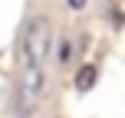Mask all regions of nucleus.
<instances>
[{
    "mask_svg": "<svg viewBox=\"0 0 125 118\" xmlns=\"http://www.w3.org/2000/svg\"><path fill=\"white\" fill-rule=\"evenodd\" d=\"M53 43V26L46 17H33L23 26V36H20V66L23 69H40L50 53Z\"/></svg>",
    "mask_w": 125,
    "mask_h": 118,
    "instance_id": "nucleus-1",
    "label": "nucleus"
},
{
    "mask_svg": "<svg viewBox=\"0 0 125 118\" xmlns=\"http://www.w3.org/2000/svg\"><path fill=\"white\" fill-rule=\"evenodd\" d=\"M40 89H43V72L40 69H23V102L33 105L40 99Z\"/></svg>",
    "mask_w": 125,
    "mask_h": 118,
    "instance_id": "nucleus-2",
    "label": "nucleus"
},
{
    "mask_svg": "<svg viewBox=\"0 0 125 118\" xmlns=\"http://www.w3.org/2000/svg\"><path fill=\"white\" fill-rule=\"evenodd\" d=\"M95 79H99V69H95L92 62H86V66H79V72H76V89H79V92H89V89L95 85Z\"/></svg>",
    "mask_w": 125,
    "mask_h": 118,
    "instance_id": "nucleus-3",
    "label": "nucleus"
},
{
    "mask_svg": "<svg viewBox=\"0 0 125 118\" xmlns=\"http://www.w3.org/2000/svg\"><path fill=\"white\" fill-rule=\"evenodd\" d=\"M69 59H73V43L62 36V39H59V49H56V62H59V66H66Z\"/></svg>",
    "mask_w": 125,
    "mask_h": 118,
    "instance_id": "nucleus-4",
    "label": "nucleus"
},
{
    "mask_svg": "<svg viewBox=\"0 0 125 118\" xmlns=\"http://www.w3.org/2000/svg\"><path fill=\"white\" fill-rule=\"evenodd\" d=\"M82 3H86V0H69V7H73V10H79Z\"/></svg>",
    "mask_w": 125,
    "mask_h": 118,
    "instance_id": "nucleus-5",
    "label": "nucleus"
}]
</instances>
